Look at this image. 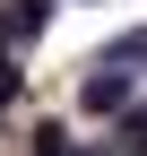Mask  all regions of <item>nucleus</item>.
I'll list each match as a JSON object with an SVG mask.
<instances>
[{
  "label": "nucleus",
  "instance_id": "nucleus-1",
  "mask_svg": "<svg viewBox=\"0 0 147 156\" xmlns=\"http://www.w3.org/2000/svg\"><path fill=\"white\" fill-rule=\"evenodd\" d=\"M78 104L87 113H130V69H121V61H95L87 87H78Z\"/></svg>",
  "mask_w": 147,
  "mask_h": 156
},
{
  "label": "nucleus",
  "instance_id": "nucleus-2",
  "mask_svg": "<svg viewBox=\"0 0 147 156\" xmlns=\"http://www.w3.org/2000/svg\"><path fill=\"white\" fill-rule=\"evenodd\" d=\"M52 26V0H0V44H35Z\"/></svg>",
  "mask_w": 147,
  "mask_h": 156
},
{
  "label": "nucleus",
  "instance_id": "nucleus-3",
  "mask_svg": "<svg viewBox=\"0 0 147 156\" xmlns=\"http://www.w3.org/2000/svg\"><path fill=\"white\" fill-rule=\"evenodd\" d=\"M104 61H121V69H130V61H147V26H138V35H121V44L104 52Z\"/></svg>",
  "mask_w": 147,
  "mask_h": 156
},
{
  "label": "nucleus",
  "instance_id": "nucleus-4",
  "mask_svg": "<svg viewBox=\"0 0 147 156\" xmlns=\"http://www.w3.org/2000/svg\"><path fill=\"white\" fill-rule=\"evenodd\" d=\"M17 95V61H9V44H0V104Z\"/></svg>",
  "mask_w": 147,
  "mask_h": 156
}]
</instances>
